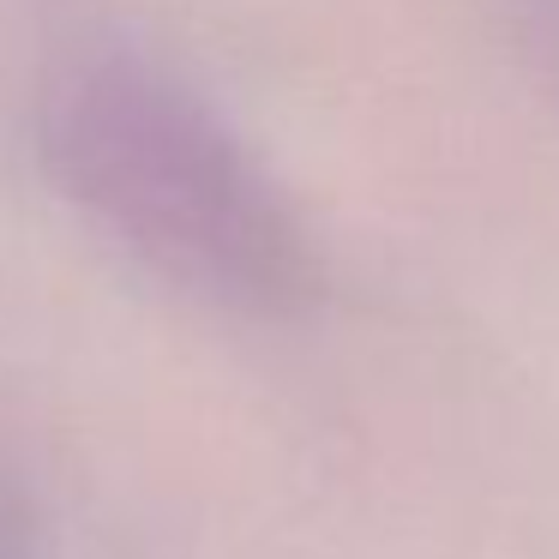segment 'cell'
<instances>
[{"instance_id": "cell-1", "label": "cell", "mask_w": 559, "mask_h": 559, "mask_svg": "<svg viewBox=\"0 0 559 559\" xmlns=\"http://www.w3.org/2000/svg\"><path fill=\"white\" fill-rule=\"evenodd\" d=\"M49 157L79 205L175 283L235 307H289L307 247L247 151L169 79L97 61L49 97Z\"/></svg>"}]
</instances>
